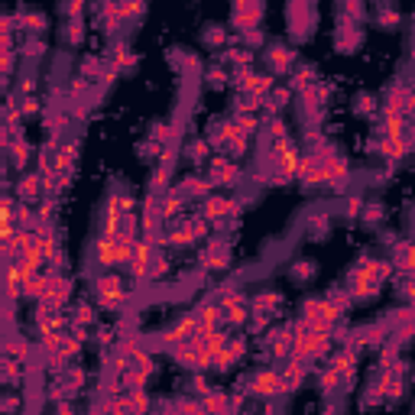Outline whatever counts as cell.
I'll use <instances>...</instances> for the list:
<instances>
[{
    "mask_svg": "<svg viewBox=\"0 0 415 415\" xmlns=\"http://www.w3.org/2000/svg\"><path fill=\"white\" fill-rule=\"evenodd\" d=\"M285 16H289V36L292 43H305L315 33V0H285Z\"/></svg>",
    "mask_w": 415,
    "mask_h": 415,
    "instance_id": "cell-1",
    "label": "cell"
},
{
    "mask_svg": "<svg viewBox=\"0 0 415 415\" xmlns=\"http://www.w3.org/2000/svg\"><path fill=\"white\" fill-rule=\"evenodd\" d=\"M95 299L104 312H120V308L130 305V292H127L124 279L114 276V273H104L95 279Z\"/></svg>",
    "mask_w": 415,
    "mask_h": 415,
    "instance_id": "cell-2",
    "label": "cell"
},
{
    "mask_svg": "<svg viewBox=\"0 0 415 415\" xmlns=\"http://www.w3.org/2000/svg\"><path fill=\"white\" fill-rule=\"evenodd\" d=\"M68 295H72V279L62 276V270H49L46 273V292H43V299L49 308H56V312H62L68 302Z\"/></svg>",
    "mask_w": 415,
    "mask_h": 415,
    "instance_id": "cell-3",
    "label": "cell"
},
{
    "mask_svg": "<svg viewBox=\"0 0 415 415\" xmlns=\"http://www.w3.org/2000/svg\"><path fill=\"white\" fill-rule=\"evenodd\" d=\"M263 62H266V68H270L273 78L289 75V68L295 65V49L285 46V43H270L266 49H263Z\"/></svg>",
    "mask_w": 415,
    "mask_h": 415,
    "instance_id": "cell-4",
    "label": "cell"
},
{
    "mask_svg": "<svg viewBox=\"0 0 415 415\" xmlns=\"http://www.w3.org/2000/svg\"><path fill=\"white\" fill-rule=\"evenodd\" d=\"M208 182H211V185H227V189H237V185L243 182V175H241V169H237V162L227 159V156L221 153V156H214L211 166H208Z\"/></svg>",
    "mask_w": 415,
    "mask_h": 415,
    "instance_id": "cell-5",
    "label": "cell"
},
{
    "mask_svg": "<svg viewBox=\"0 0 415 415\" xmlns=\"http://www.w3.org/2000/svg\"><path fill=\"white\" fill-rule=\"evenodd\" d=\"M263 20V0H233V29L243 33L250 26H260Z\"/></svg>",
    "mask_w": 415,
    "mask_h": 415,
    "instance_id": "cell-6",
    "label": "cell"
},
{
    "mask_svg": "<svg viewBox=\"0 0 415 415\" xmlns=\"http://www.w3.org/2000/svg\"><path fill=\"white\" fill-rule=\"evenodd\" d=\"M360 43H364V29H360V23L337 20V29H335V46H337V52H357Z\"/></svg>",
    "mask_w": 415,
    "mask_h": 415,
    "instance_id": "cell-7",
    "label": "cell"
},
{
    "mask_svg": "<svg viewBox=\"0 0 415 415\" xmlns=\"http://www.w3.org/2000/svg\"><path fill=\"white\" fill-rule=\"evenodd\" d=\"M14 26L23 29L26 36H43L46 29H49V16H46L43 10H20V14L14 16Z\"/></svg>",
    "mask_w": 415,
    "mask_h": 415,
    "instance_id": "cell-8",
    "label": "cell"
},
{
    "mask_svg": "<svg viewBox=\"0 0 415 415\" xmlns=\"http://www.w3.org/2000/svg\"><path fill=\"white\" fill-rule=\"evenodd\" d=\"M16 198L23 204H36L43 198V175L39 172H23L16 179Z\"/></svg>",
    "mask_w": 415,
    "mask_h": 415,
    "instance_id": "cell-9",
    "label": "cell"
},
{
    "mask_svg": "<svg viewBox=\"0 0 415 415\" xmlns=\"http://www.w3.org/2000/svg\"><path fill=\"white\" fill-rule=\"evenodd\" d=\"M393 253H389V263H393V273H412V241L409 237H399V241L393 243Z\"/></svg>",
    "mask_w": 415,
    "mask_h": 415,
    "instance_id": "cell-10",
    "label": "cell"
},
{
    "mask_svg": "<svg viewBox=\"0 0 415 415\" xmlns=\"http://www.w3.org/2000/svg\"><path fill=\"white\" fill-rule=\"evenodd\" d=\"M195 325H198V331H214L221 325V305L214 299H208V302H201V305L195 308Z\"/></svg>",
    "mask_w": 415,
    "mask_h": 415,
    "instance_id": "cell-11",
    "label": "cell"
},
{
    "mask_svg": "<svg viewBox=\"0 0 415 415\" xmlns=\"http://www.w3.org/2000/svg\"><path fill=\"white\" fill-rule=\"evenodd\" d=\"M250 308H256V312H266L273 318V315H279V308H283V292L276 289H260L253 295V302H247Z\"/></svg>",
    "mask_w": 415,
    "mask_h": 415,
    "instance_id": "cell-12",
    "label": "cell"
},
{
    "mask_svg": "<svg viewBox=\"0 0 415 415\" xmlns=\"http://www.w3.org/2000/svg\"><path fill=\"white\" fill-rule=\"evenodd\" d=\"M29 153H33V149H29V143L23 137H14L7 143V149H4V156H7L10 159V166L14 169H20V172H26V162H29Z\"/></svg>",
    "mask_w": 415,
    "mask_h": 415,
    "instance_id": "cell-13",
    "label": "cell"
},
{
    "mask_svg": "<svg viewBox=\"0 0 415 415\" xmlns=\"http://www.w3.org/2000/svg\"><path fill=\"white\" fill-rule=\"evenodd\" d=\"M81 36H85V23H81V16H72V20H65L62 26H58V39H62L65 49H78Z\"/></svg>",
    "mask_w": 415,
    "mask_h": 415,
    "instance_id": "cell-14",
    "label": "cell"
},
{
    "mask_svg": "<svg viewBox=\"0 0 415 415\" xmlns=\"http://www.w3.org/2000/svg\"><path fill=\"white\" fill-rule=\"evenodd\" d=\"M335 7H337V20H350V23H360L364 26V20H367L364 0H335Z\"/></svg>",
    "mask_w": 415,
    "mask_h": 415,
    "instance_id": "cell-15",
    "label": "cell"
},
{
    "mask_svg": "<svg viewBox=\"0 0 415 415\" xmlns=\"http://www.w3.org/2000/svg\"><path fill=\"white\" fill-rule=\"evenodd\" d=\"M20 379H23L20 357L4 354V357H0V383H4V387H20Z\"/></svg>",
    "mask_w": 415,
    "mask_h": 415,
    "instance_id": "cell-16",
    "label": "cell"
},
{
    "mask_svg": "<svg viewBox=\"0 0 415 415\" xmlns=\"http://www.w3.org/2000/svg\"><path fill=\"white\" fill-rule=\"evenodd\" d=\"M305 227H308V237H315V241H325L331 231V211H325V208H318V211H312L305 218Z\"/></svg>",
    "mask_w": 415,
    "mask_h": 415,
    "instance_id": "cell-17",
    "label": "cell"
},
{
    "mask_svg": "<svg viewBox=\"0 0 415 415\" xmlns=\"http://www.w3.org/2000/svg\"><path fill=\"white\" fill-rule=\"evenodd\" d=\"M201 39L208 49H224V46H233V36L227 33L224 26H218V23H208V26L201 29Z\"/></svg>",
    "mask_w": 415,
    "mask_h": 415,
    "instance_id": "cell-18",
    "label": "cell"
},
{
    "mask_svg": "<svg viewBox=\"0 0 415 415\" xmlns=\"http://www.w3.org/2000/svg\"><path fill=\"white\" fill-rule=\"evenodd\" d=\"M175 189L182 191L185 201H191V198H198V201H201V198L211 191V182H208V179H198V175H191V179H182V182L175 185Z\"/></svg>",
    "mask_w": 415,
    "mask_h": 415,
    "instance_id": "cell-19",
    "label": "cell"
},
{
    "mask_svg": "<svg viewBox=\"0 0 415 415\" xmlns=\"http://www.w3.org/2000/svg\"><path fill=\"white\" fill-rule=\"evenodd\" d=\"M315 68L312 65H292L289 68V91H305L315 85Z\"/></svg>",
    "mask_w": 415,
    "mask_h": 415,
    "instance_id": "cell-20",
    "label": "cell"
},
{
    "mask_svg": "<svg viewBox=\"0 0 415 415\" xmlns=\"http://www.w3.org/2000/svg\"><path fill=\"white\" fill-rule=\"evenodd\" d=\"M285 276H289L295 285L312 283V279H315V263L312 260H292L289 270H285Z\"/></svg>",
    "mask_w": 415,
    "mask_h": 415,
    "instance_id": "cell-21",
    "label": "cell"
},
{
    "mask_svg": "<svg viewBox=\"0 0 415 415\" xmlns=\"http://www.w3.org/2000/svg\"><path fill=\"white\" fill-rule=\"evenodd\" d=\"M360 224L364 227H373V231H377L379 224H383V218H387V208H383V204L379 201H370V204H364V208H360Z\"/></svg>",
    "mask_w": 415,
    "mask_h": 415,
    "instance_id": "cell-22",
    "label": "cell"
},
{
    "mask_svg": "<svg viewBox=\"0 0 415 415\" xmlns=\"http://www.w3.org/2000/svg\"><path fill=\"white\" fill-rule=\"evenodd\" d=\"M104 68H107L104 56H88V58H81L78 75H81V78H88V81H98L104 75Z\"/></svg>",
    "mask_w": 415,
    "mask_h": 415,
    "instance_id": "cell-23",
    "label": "cell"
},
{
    "mask_svg": "<svg viewBox=\"0 0 415 415\" xmlns=\"http://www.w3.org/2000/svg\"><path fill=\"white\" fill-rule=\"evenodd\" d=\"M23 295H26V299H33V302H39L43 299V292H46V273L43 276H39V273H29L26 279H23Z\"/></svg>",
    "mask_w": 415,
    "mask_h": 415,
    "instance_id": "cell-24",
    "label": "cell"
},
{
    "mask_svg": "<svg viewBox=\"0 0 415 415\" xmlns=\"http://www.w3.org/2000/svg\"><path fill=\"white\" fill-rule=\"evenodd\" d=\"M233 127H237V133H243V137H253V133H260L263 120L256 114H231Z\"/></svg>",
    "mask_w": 415,
    "mask_h": 415,
    "instance_id": "cell-25",
    "label": "cell"
},
{
    "mask_svg": "<svg viewBox=\"0 0 415 415\" xmlns=\"http://www.w3.org/2000/svg\"><path fill=\"white\" fill-rule=\"evenodd\" d=\"M360 208H364V198H360V191H344V201H341V218H347V221H357V214H360Z\"/></svg>",
    "mask_w": 415,
    "mask_h": 415,
    "instance_id": "cell-26",
    "label": "cell"
},
{
    "mask_svg": "<svg viewBox=\"0 0 415 415\" xmlns=\"http://www.w3.org/2000/svg\"><path fill=\"white\" fill-rule=\"evenodd\" d=\"M117 14L124 16V23H133L146 14V0H117Z\"/></svg>",
    "mask_w": 415,
    "mask_h": 415,
    "instance_id": "cell-27",
    "label": "cell"
},
{
    "mask_svg": "<svg viewBox=\"0 0 415 415\" xmlns=\"http://www.w3.org/2000/svg\"><path fill=\"white\" fill-rule=\"evenodd\" d=\"M20 56L26 58V62H36V58H43V56H46V43H43V36H26V39H23Z\"/></svg>",
    "mask_w": 415,
    "mask_h": 415,
    "instance_id": "cell-28",
    "label": "cell"
},
{
    "mask_svg": "<svg viewBox=\"0 0 415 415\" xmlns=\"http://www.w3.org/2000/svg\"><path fill=\"white\" fill-rule=\"evenodd\" d=\"M208 153H211V146H208V140H189V143H185V149H182V156L185 159H191V162H201V159H208Z\"/></svg>",
    "mask_w": 415,
    "mask_h": 415,
    "instance_id": "cell-29",
    "label": "cell"
},
{
    "mask_svg": "<svg viewBox=\"0 0 415 415\" xmlns=\"http://www.w3.org/2000/svg\"><path fill=\"white\" fill-rule=\"evenodd\" d=\"M227 402H231V396L227 393H221V389H208V393H201V402H198V406L211 409V412H224Z\"/></svg>",
    "mask_w": 415,
    "mask_h": 415,
    "instance_id": "cell-30",
    "label": "cell"
},
{
    "mask_svg": "<svg viewBox=\"0 0 415 415\" xmlns=\"http://www.w3.org/2000/svg\"><path fill=\"white\" fill-rule=\"evenodd\" d=\"M318 389L321 393H341V373L335 370V367H325V370H318Z\"/></svg>",
    "mask_w": 415,
    "mask_h": 415,
    "instance_id": "cell-31",
    "label": "cell"
},
{
    "mask_svg": "<svg viewBox=\"0 0 415 415\" xmlns=\"http://www.w3.org/2000/svg\"><path fill=\"white\" fill-rule=\"evenodd\" d=\"M325 302H331V305H335L337 312H347V308L354 305V299H350V292L344 289V285H335V289L325 292Z\"/></svg>",
    "mask_w": 415,
    "mask_h": 415,
    "instance_id": "cell-32",
    "label": "cell"
},
{
    "mask_svg": "<svg viewBox=\"0 0 415 415\" xmlns=\"http://www.w3.org/2000/svg\"><path fill=\"white\" fill-rule=\"evenodd\" d=\"M377 26L379 29H399V23H402V16L396 14V7H377Z\"/></svg>",
    "mask_w": 415,
    "mask_h": 415,
    "instance_id": "cell-33",
    "label": "cell"
},
{
    "mask_svg": "<svg viewBox=\"0 0 415 415\" xmlns=\"http://www.w3.org/2000/svg\"><path fill=\"white\" fill-rule=\"evenodd\" d=\"M224 350H227V357H231L233 364H237V360H243V354H247V337H241V335H227Z\"/></svg>",
    "mask_w": 415,
    "mask_h": 415,
    "instance_id": "cell-34",
    "label": "cell"
},
{
    "mask_svg": "<svg viewBox=\"0 0 415 415\" xmlns=\"http://www.w3.org/2000/svg\"><path fill=\"white\" fill-rule=\"evenodd\" d=\"M14 65H16V56H14V52H0V91H7V88H10V75H14Z\"/></svg>",
    "mask_w": 415,
    "mask_h": 415,
    "instance_id": "cell-35",
    "label": "cell"
},
{
    "mask_svg": "<svg viewBox=\"0 0 415 415\" xmlns=\"http://www.w3.org/2000/svg\"><path fill=\"white\" fill-rule=\"evenodd\" d=\"M88 0H58V16L62 20H72V16H81V10H85Z\"/></svg>",
    "mask_w": 415,
    "mask_h": 415,
    "instance_id": "cell-36",
    "label": "cell"
},
{
    "mask_svg": "<svg viewBox=\"0 0 415 415\" xmlns=\"http://www.w3.org/2000/svg\"><path fill=\"white\" fill-rule=\"evenodd\" d=\"M204 75V85L208 88H224L227 85V68L224 65H211L208 72H201Z\"/></svg>",
    "mask_w": 415,
    "mask_h": 415,
    "instance_id": "cell-37",
    "label": "cell"
},
{
    "mask_svg": "<svg viewBox=\"0 0 415 415\" xmlns=\"http://www.w3.org/2000/svg\"><path fill=\"white\" fill-rule=\"evenodd\" d=\"M354 110H357V114H364V117H370V114H377V110H379V101L373 95H357V98H354Z\"/></svg>",
    "mask_w": 415,
    "mask_h": 415,
    "instance_id": "cell-38",
    "label": "cell"
},
{
    "mask_svg": "<svg viewBox=\"0 0 415 415\" xmlns=\"http://www.w3.org/2000/svg\"><path fill=\"white\" fill-rule=\"evenodd\" d=\"M159 153H162V146L156 143V140H143V143L137 146V156L143 162H153V159H159Z\"/></svg>",
    "mask_w": 415,
    "mask_h": 415,
    "instance_id": "cell-39",
    "label": "cell"
},
{
    "mask_svg": "<svg viewBox=\"0 0 415 415\" xmlns=\"http://www.w3.org/2000/svg\"><path fill=\"white\" fill-rule=\"evenodd\" d=\"M16 95H20V91H16ZM16 107H20V117H33V114L43 110V104H39L33 95H20L16 98Z\"/></svg>",
    "mask_w": 415,
    "mask_h": 415,
    "instance_id": "cell-40",
    "label": "cell"
},
{
    "mask_svg": "<svg viewBox=\"0 0 415 415\" xmlns=\"http://www.w3.org/2000/svg\"><path fill=\"white\" fill-rule=\"evenodd\" d=\"M72 325H95V308L91 305H85V302H81V305H75L72 308Z\"/></svg>",
    "mask_w": 415,
    "mask_h": 415,
    "instance_id": "cell-41",
    "label": "cell"
},
{
    "mask_svg": "<svg viewBox=\"0 0 415 415\" xmlns=\"http://www.w3.org/2000/svg\"><path fill=\"white\" fill-rule=\"evenodd\" d=\"M243 43H247V49H260L266 43V36H263L260 26H250V29H243Z\"/></svg>",
    "mask_w": 415,
    "mask_h": 415,
    "instance_id": "cell-42",
    "label": "cell"
},
{
    "mask_svg": "<svg viewBox=\"0 0 415 415\" xmlns=\"http://www.w3.org/2000/svg\"><path fill=\"white\" fill-rule=\"evenodd\" d=\"M208 389H211V387H208V379H204V373H201V370H191L189 393H198V396H201V393H208Z\"/></svg>",
    "mask_w": 415,
    "mask_h": 415,
    "instance_id": "cell-43",
    "label": "cell"
},
{
    "mask_svg": "<svg viewBox=\"0 0 415 415\" xmlns=\"http://www.w3.org/2000/svg\"><path fill=\"white\" fill-rule=\"evenodd\" d=\"M95 337H98V344H101V347H107V344H114L117 328H98V331H95Z\"/></svg>",
    "mask_w": 415,
    "mask_h": 415,
    "instance_id": "cell-44",
    "label": "cell"
},
{
    "mask_svg": "<svg viewBox=\"0 0 415 415\" xmlns=\"http://www.w3.org/2000/svg\"><path fill=\"white\" fill-rule=\"evenodd\" d=\"M0 409H4V412H16V409H20V399H16V396H0Z\"/></svg>",
    "mask_w": 415,
    "mask_h": 415,
    "instance_id": "cell-45",
    "label": "cell"
},
{
    "mask_svg": "<svg viewBox=\"0 0 415 415\" xmlns=\"http://www.w3.org/2000/svg\"><path fill=\"white\" fill-rule=\"evenodd\" d=\"M88 4H91V10H95V14H101V10H107V7H114L117 0H88Z\"/></svg>",
    "mask_w": 415,
    "mask_h": 415,
    "instance_id": "cell-46",
    "label": "cell"
},
{
    "mask_svg": "<svg viewBox=\"0 0 415 415\" xmlns=\"http://www.w3.org/2000/svg\"><path fill=\"white\" fill-rule=\"evenodd\" d=\"M379 241L387 243V247H393V243H396V241H399V237H396V233H393V231H379Z\"/></svg>",
    "mask_w": 415,
    "mask_h": 415,
    "instance_id": "cell-47",
    "label": "cell"
},
{
    "mask_svg": "<svg viewBox=\"0 0 415 415\" xmlns=\"http://www.w3.org/2000/svg\"><path fill=\"white\" fill-rule=\"evenodd\" d=\"M0 175H7V159H4V149H0Z\"/></svg>",
    "mask_w": 415,
    "mask_h": 415,
    "instance_id": "cell-48",
    "label": "cell"
},
{
    "mask_svg": "<svg viewBox=\"0 0 415 415\" xmlns=\"http://www.w3.org/2000/svg\"><path fill=\"white\" fill-rule=\"evenodd\" d=\"M4 189H7V179H4V175H0V191H4Z\"/></svg>",
    "mask_w": 415,
    "mask_h": 415,
    "instance_id": "cell-49",
    "label": "cell"
},
{
    "mask_svg": "<svg viewBox=\"0 0 415 415\" xmlns=\"http://www.w3.org/2000/svg\"><path fill=\"white\" fill-rule=\"evenodd\" d=\"M0 124H4V104H0Z\"/></svg>",
    "mask_w": 415,
    "mask_h": 415,
    "instance_id": "cell-50",
    "label": "cell"
}]
</instances>
